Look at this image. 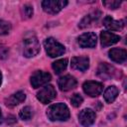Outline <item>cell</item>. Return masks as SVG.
I'll return each instance as SVG.
<instances>
[{
	"label": "cell",
	"mask_w": 127,
	"mask_h": 127,
	"mask_svg": "<svg viewBox=\"0 0 127 127\" xmlns=\"http://www.w3.org/2000/svg\"><path fill=\"white\" fill-rule=\"evenodd\" d=\"M103 25L108 30H111V31H120L124 27V21H116L111 16H106L103 19Z\"/></svg>",
	"instance_id": "15"
},
{
	"label": "cell",
	"mask_w": 127,
	"mask_h": 127,
	"mask_svg": "<svg viewBox=\"0 0 127 127\" xmlns=\"http://www.w3.org/2000/svg\"><path fill=\"white\" fill-rule=\"evenodd\" d=\"M47 116L51 121H65L69 118V109L64 103H56L48 108Z\"/></svg>",
	"instance_id": "1"
},
{
	"label": "cell",
	"mask_w": 127,
	"mask_h": 127,
	"mask_svg": "<svg viewBox=\"0 0 127 127\" xmlns=\"http://www.w3.org/2000/svg\"><path fill=\"white\" fill-rule=\"evenodd\" d=\"M1 82H2V74L0 72V84H1Z\"/></svg>",
	"instance_id": "27"
},
{
	"label": "cell",
	"mask_w": 127,
	"mask_h": 127,
	"mask_svg": "<svg viewBox=\"0 0 127 127\" xmlns=\"http://www.w3.org/2000/svg\"><path fill=\"white\" fill-rule=\"evenodd\" d=\"M102 3L106 8L114 10V9H117L120 6L121 1H119V0H107V1H103Z\"/></svg>",
	"instance_id": "22"
},
{
	"label": "cell",
	"mask_w": 127,
	"mask_h": 127,
	"mask_svg": "<svg viewBox=\"0 0 127 127\" xmlns=\"http://www.w3.org/2000/svg\"><path fill=\"white\" fill-rule=\"evenodd\" d=\"M109 58L111 59V61L121 64L124 63L127 59V52L123 49H119V48H113L108 52Z\"/></svg>",
	"instance_id": "14"
},
{
	"label": "cell",
	"mask_w": 127,
	"mask_h": 127,
	"mask_svg": "<svg viewBox=\"0 0 127 127\" xmlns=\"http://www.w3.org/2000/svg\"><path fill=\"white\" fill-rule=\"evenodd\" d=\"M26 99V94L23 91H17L16 93H13L9 97L5 99V104L9 107H14L20 103H22Z\"/></svg>",
	"instance_id": "16"
},
{
	"label": "cell",
	"mask_w": 127,
	"mask_h": 127,
	"mask_svg": "<svg viewBox=\"0 0 127 127\" xmlns=\"http://www.w3.org/2000/svg\"><path fill=\"white\" fill-rule=\"evenodd\" d=\"M11 31V24L7 21L0 20V36H4L9 34Z\"/></svg>",
	"instance_id": "21"
},
{
	"label": "cell",
	"mask_w": 127,
	"mask_h": 127,
	"mask_svg": "<svg viewBox=\"0 0 127 127\" xmlns=\"http://www.w3.org/2000/svg\"><path fill=\"white\" fill-rule=\"evenodd\" d=\"M118 92H119L118 88L114 85H111V86H108L105 89V91L103 93V97H104V99L107 103H112L116 99V97L118 95Z\"/></svg>",
	"instance_id": "18"
},
{
	"label": "cell",
	"mask_w": 127,
	"mask_h": 127,
	"mask_svg": "<svg viewBox=\"0 0 127 127\" xmlns=\"http://www.w3.org/2000/svg\"><path fill=\"white\" fill-rule=\"evenodd\" d=\"M96 73L102 79H110V78H113L116 76L117 70L113 65H111L107 63H102L98 65Z\"/></svg>",
	"instance_id": "8"
},
{
	"label": "cell",
	"mask_w": 127,
	"mask_h": 127,
	"mask_svg": "<svg viewBox=\"0 0 127 127\" xmlns=\"http://www.w3.org/2000/svg\"><path fill=\"white\" fill-rule=\"evenodd\" d=\"M8 56V50L5 47H0V58L5 59Z\"/></svg>",
	"instance_id": "25"
},
{
	"label": "cell",
	"mask_w": 127,
	"mask_h": 127,
	"mask_svg": "<svg viewBox=\"0 0 127 127\" xmlns=\"http://www.w3.org/2000/svg\"><path fill=\"white\" fill-rule=\"evenodd\" d=\"M51 78H52V76L49 72H46L43 70H37L31 75L30 82L34 88H38V87H41L42 85H45L46 83H48L51 80Z\"/></svg>",
	"instance_id": "5"
},
{
	"label": "cell",
	"mask_w": 127,
	"mask_h": 127,
	"mask_svg": "<svg viewBox=\"0 0 127 127\" xmlns=\"http://www.w3.org/2000/svg\"><path fill=\"white\" fill-rule=\"evenodd\" d=\"M2 122V112H1V109H0V123Z\"/></svg>",
	"instance_id": "26"
},
{
	"label": "cell",
	"mask_w": 127,
	"mask_h": 127,
	"mask_svg": "<svg viewBox=\"0 0 127 127\" xmlns=\"http://www.w3.org/2000/svg\"><path fill=\"white\" fill-rule=\"evenodd\" d=\"M95 112L92 109L85 108L81 110L78 114V121L84 127H89L95 121Z\"/></svg>",
	"instance_id": "10"
},
{
	"label": "cell",
	"mask_w": 127,
	"mask_h": 127,
	"mask_svg": "<svg viewBox=\"0 0 127 127\" xmlns=\"http://www.w3.org/2000/svg\"><path fill=\"white\" fill-rule=\"evenodd\" d=\"M33 13H34V10H33V7L31 5H24L23 8H22V14H23V17L26 18V19H29L33 16Z\"/></svg>",
	"instance_id": "23"
},
{
	"label": "cell",
	"mask_w": 127,
	"mask_h": 127,
	"mask_svg": "<svg viewBox=\"0 0 127 127\" xmlns=\"http://www.w3.org/2000/svg\"><path fill=\"white\" fill-rule=\"evenodd\" d=\"M67 5L65 0H45L42 2L43 10L49 14H57Z\"/></svg>",
	"instance_id": "4"
},
{
	"label": "cell",
	"mask_w": 127,
	"mask_h": 127,
	"mask_svg": "<svg viewBox=\"0 0 127 127\" xmlns=\"http://www.w3.org/2000/svg\"><path fill=\"white\" fill-rule=\"evenodd\" d=\"M77 42L81 48H94L97 43V37L94 33L87 32L79 36Z\"/></svg>",
	"instance_id": "9"
},
{
	"label": "cell",
	"mask_w": 127,
	"mask_h": 127,
	"mask_svg": "<svg viewBox=\"0 0 127 127\" xmlns=\"http://www.w3.org/2000/svg\"><path fill=\"white\" fill-rule=\"evenodd\" d=\"M58 84H59V87L61 90L68 91V90H70L76 86V79L73 76L66 74V75H64V76L59 78Z\"/></svg>",
	"instance_id": "11"
},
{
	"label": "cell",
	"mask_w": 127,
	"mask_h": 127,
	"mask_svg": "<svg viewBox=\"0 0 127 127\" xmlns=\"http://www.w3.org/2000/svg\"><path fill=\"white\" fill-rule=\"evenodd\" d=\"M70 65L73 69L85 71L89 67V59L87 57H73L71 59Z\"/></svg>",
	"instance_id": "12"
},
{
	"label": "cell",
	"mask_w": 127,
	"mask_h": 127,
	"mask_svg": "<svg viewBox=\"0 0 127 127\" xmlns=\"http://www.w3.org/2000/svg\"><path fill=\"white\" fill-rule=\"evenodd\" d=\"M52 66H53V69L55 70V72L57 74H59V73H61L62 71H64L66 68V66H67V60L66 59L58 60V61L53 63Z\"/></svg>",
	"instance_id": "19"
},
{
	"label": "cell",
	"mask_w": 127,
	"mask_h": 127,
	"mask_svg": "<svg viewBox=\"0 0 127 127\" xmlns=\"http://www.w3.org/2000/svg\"><path fill=\"white\" fill-rule=\"evenodd\" d=\"M56 96H57V91H56L55 87L51 84L44 86L37 94L38 100H40V102H42L43 104L50 103Z\"/></svg>",
	"instance_id": "6"
},
{
	"label": "cell",
	"mask_w": 127,
	"mask_h": 127,
	"mask_svg": "<svg viewBox=\"0 0 127 127\" xmlns=\"http://www.w3.org/2000/svg\"><path fill=\"white\" fill-rule=\"evenodd\" d=\"M100 15H101V13H100L99 11H95V12H92V13L86 15V16L80 21V23H79V25H78L79 28L83 29V28H86V27L90 26V25L92 24V22L98 20V18L100 17Z\"/></svg>",
	"instance_id": "17"
},
{
	"label": "cell",
	"mask_w": 127,
	"mask_h": 127,
	"mask_svg": "<svg viewBox=\"0 0 127 127\" xmlns=\"http://www.w3.org/2000/svg\"><path fill=\"white\" fill-rule=\"evenodd\" d=\"M40 52V44L34 33H28L23 39V55L26 58H32Z\"/></svg>",
	"instance_id": "2"
},
{
	"label": "cell",
	"mask_w": 127,
	"mask_h": 127,
	"mask_svg": "<svg viewBox=\"0 0 127 127\" xmlns=\"http://www.w3.org/2000/svg\"><path fill=\"white\" fill-rule=\"evenodd\" d=\"M82 88H83V91L85 94L89 95L90 97H96L102 92L103 84L101 82H98V81L88 80V81H85L83 83Z\"/></svg>",
	"instance_id": "7"
},
{
	"label": "cell",
	"mask_w": 127,
	"mask_h": 127,
	"mask_svg": "<svg viewBox=\"0 0 127 127\" xmlns=\"http://www.w3.org/2000/svg\"><path fill=\"white\" fill-rule=\"evenodd\" d=\"M82 101H83V98H82V96H81L80 94H78V93H74V94L71 96V98H70V102H71V104H72L74 107L80 106L81 103H82Z\"/></svg>",
	"instance_id": "24"
},
{
	"label": "cell",
	"mask_w": 127,
	"mask_h": 127,
	"mask_svg": "<svg viewBox=\"0 0 127 127\" xmlns=\"http://www.w3.org/2000/svg\"><path fill=\"white\" fill-rule=\"evenodd\" d=\"M19 116L22 120H30L33 116V110L30 106H25L19 112Z\"/></svg>",
	"instance_id": "20"
},
{
	"label": "cell",
	"mask_w": 127,
	"mask_h": 127,
	"mask_svg": "<svg viewBox=\"0 0 127 127\" xmlns=\"http://www.w3.org/2000/svg\"><path fill=\"white\" fill-rule=\"evenodd\" d=\"M119 40H120V37L118 35L107 32V31L101 32L100 34V43L102 47H108V46L114 45L117 42H119Z\"/></svg>",
	"instance_id": "13"
},
{
	"label": "cell",
	"mask_w": 127,
	"mask_h": 127,
	"mask_svg": "<svg viewBox=\"0 0 127 127\" xmlns=\"http://www.w3.org/2000/svg\"><path fill=\"white\" fill-rule=\"evenodd\" d=\"M44 46H45V49H46V53L51 58L60 57L65 51L64 47L61 43H59L58 41H56L54 38H48V39H46L45 42H44Z\"/></svg>",
	"instance_id": "3"
}]
</instances>
